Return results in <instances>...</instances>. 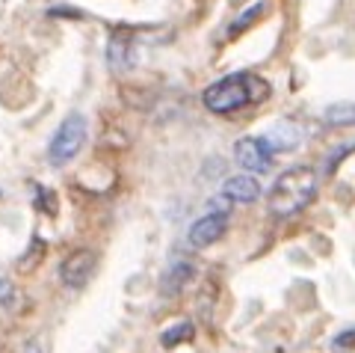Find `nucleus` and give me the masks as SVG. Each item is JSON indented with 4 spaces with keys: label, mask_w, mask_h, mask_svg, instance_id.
Returning <instances> with one entry per match:
<instances>
[{
    "label": "nucleus",
    "mask_w": 355,
    "mask_h": 353,
    "mask_svg": "<svg viewBox=\"0 0 355 353\" xmlns=\"http://www.w3.org/2000/svg\"><path fill=\"white\" fill-rule=\"evenodd\" d=\"M317 187H320V172L314 167H308V163L284 170L272 181V190H270L272 217L287 220V217H296L299 211H305L311 199L317 196Z\"/></svg>",
    "instance_id": "obj_1"
},
{
    "label": "nucleus",
    "mask_w": 355,
    "mask_h": 353,
    "mask_svg": "<svg viewBox=\"0 0 355 353\" xmlns=\"http://www.w3.org/2000/svg\"><path fill=\"white\" fill-rule=\"evenodd\" d=\"M266 92H270V86H266L261 77L237 72V74H228V77H222V81L210 83L202 98H205V107L210 110V113L231 116L243 107L263 101Z\"/></svg>",
    "instance_id": "obj_2"
},
{
    "label": "nucleus",
    "mask_w": 355,
    "mask_h": 353,
    "mask_svg": "<svg viewBox=\"0 0 355 353\" xmlns=\"http://www.w3.org/2000/svg\"><path fill=\"white\" fill-rule=\"evenodd\" d=\"M83 142H86V116H80V113L65 116L57 128V134L51 140V146H48V161L53 167H62V163L77 158V151L83 149Z\"/></svg>",
    "instance_id": "obj_3"
},
{
    "label": "nucleus",
    "mask_w": 355,
    "mask_h": 353,
    "mask_svg": "<svg viewBox=\"0 0 355 353\" xmlns=\"http://www.w3.org/2000/svg\"><path fill=\"white\" fill-rule=\"evenodd\" d=\"M98 270V252L95 249H77L60 264V279L65 288H83Z\"/></svg>",
    "instance_id": "obj_4"
},
{
    "label": "nucleus",
    "mask_w": 355,
    "mask_h": 353,
    "mask_svg": "<svg viewBox=\"0 0 355 353\" xmlns=\"http://www.w3.org/2000/svg\"><path fill=\"white\" fill-rule=\"evenodd\" d=\"M234 158L246 172H263V170H270L272 149H270V142L261 137H243L234 146Z\"/></svg>",
    "instance_id": "obj_5"
},
{
    "label": "nucleus",
    "mask_w": 355,
    "mask_h": 353,
    "mask_svg": "<svg viewBox=\"0 0 355 353\" xmlns=\"http://www.w3.org/2000/svg\"><path fill=\"white\" fill-rule=\"evenodd\" d=\"M225 229H228V214H205L190 226L187 240H190V247H196V249H207L225 235Z\"/></svg>",
    "instance_id": "obj_6"
},
{
    "label": "nucleus",
    "mask_w": 355,
    "mask_h": 353,
    "mask_svg": "<svg viewBox=\"0 0 355 353\" xmlns=\"http://www.w3.org/2000/svg\"><path fill=\"white\" fill-rule=\"evenodd\" d=\"M107 63H110V69L113 72H128L130 65H133V36H130V30H125V27H119V30H113V36L107 39Z\"/></svg>",
    "instance_id": "obj_7"
},
{
    "label": "nucleus",
    "mask_w": 355,
    "mask_h": 353,
    "mask_svg": "<svg viewBox=\"0 0 355 353\" xmlns=\"http://www.w3.org/2000/svg\"><path fill=\"white\" fill-rule=\"evenodd\" d=\"M193 279H196L193 261L175 258L169 268L163 270V277H160V294H163V297H178V294H181Z\"/></svg>",
    "instance_id": "obj_8"
},
{
    "label": "nucleus",
    "mask_w": 355,
    "mask_h": 353,
    "mask_svg": "<svg viewBox=\"0 0 355 353\" xmlns=\"http://www.w3.org/2000/svg\"><path fill=\"white\" fill-rule=\"evenodd\" d=\"M222 196L231 202H243V205H249L254 202L261 196V184L254 175L249 172H243V175H231V179H225V184H222Z\"/></svg>",
    "instance_id": "obj_9"
},
{
    "label": "nucleus",
    "mask_w": 355,
    "mask_h": 353,
    "mask_svg": "<svg viewBox=\"0 0 355 353\" xmlns=\"http://www.w3.org/2000/svg\"><path fill=\"white\" fill-rule=\"evenodd\" d=\"M266 142H270L272 151H291L302 142V128H299L293 119H282V122L270 131V140Z\"/></svg>",
    "instance_id": "obj_10"
},
{
    "label": "nucleus",
    "mask_w": 355,
    "mask_h": 353,
    "mask_svg": "<svg viewBox=\"0 0 355 353\" xmlns=\"http://www.w3.org/2000/svg\"><path fill=\"white\" fill-rule=\"evenodd\" d=\"M323 122L331 128H352L355 125V101H335L323 110Z\"/></svg>",
    "instance_id": "obj_11"
},
{
    "label": "nucleus",
    "mask_w": 355,
    "mask_h": 353,
    "mask_svg": "<svg viewBox=\"0 0 355 353\" xmlns=\"http://www.w3.org/2000/svg\"><path fill=\"white\" fill-rule=\"evenodd\" d=\"M196 338V327L190 321H181V324H172L160 333V345L163 347H178V345H187V341Z\"/></svg>",
    "instance_id": "obj_12"
},
{
    "label": "nucleus",
    "mask_w": 355,
    "mask_h": 353,
    "mask_svg": "<svg viewBox=\"0 0 355 353\" xmlns=\"http://www.w3.org/2000/svg\"><path fill=\"white\" fill-rule=\"evenodd\" d=\"M33 205H36L42 214H48V217L57 214V196H53L44 184H36V190H33Z\"/></svg>",
    "instance_id": "obj_13"
},
{
    "label": "nucleus",
    "mask_w": 355,
    "mask_h": 353,
    "mask_svg": "<svg viewBox=\"0 0 355 353\" xmlns=\"http://www.w3.org/2000/svg\"><path fill=\"white\" fill-rule=\"evenodd\" d=\"M44 256V244L39 238H33V244H30V249L24 252V256H21V261H18V270L21 273H27V270H33L39 264V258Z\"/></svg>",
    "instance_id": "obj_14"
},
{
    "label": "nucleus",
    "mask_w": 355,
    "mask_h": 353,
    "mask_svg": "<svg viewBox=\"0 0 355 353\" xmlns=\"http://www.w3.org/2000/svg\"><path fill=\"white\" fill-rule=\"evenodd\" d=\"M331 347H335L338 353H352L355 350V327L352 329H343L340 336L331 338Z\"/></svg>",
    "instance_id": "obj_15"
},
{
    "label": "nucleus",
    "mask_w": 355,
    "mask_h": 353,
    "mask_svg": "<svg viewBox=\"0 0 355 353\" xmlns=\"http://www.w3.org/2000/svg\"><path fill=\"white\" fill-rule=\"evenodd\" d=\"M261 13H263V6H261V3H258V6H252V9H249V13H243V15L237 18V24H234V27H231V30H228V36H237V33H240L243 27H249V24H252V21H254V18H258Z\"/></svg>",
    "instance_id": "obj_16"
},
{
    "label": "nucleus",
    "mask_w": 355,
    "mask_h": 353,
    "mask_svg": "<svg viewBox=\"0 0 355 353\" xmlns=\"http://www.w3.org/2000/svg\"><path fill=\"white\" fill-rule=\"evenodd\" d=\"M15 300V288H12V282H6V279H0V306L9 309Z\"/></svg>",
    "instance_id": "obj_17"
},
{
    "label": "nucleus",
    "mask_w": 355,
    "mask_h": 353,
    "mask_svg": "<svg viewBox=\"0 0 355 353\" xmlns=\"http://www.w3.org/2000/svg\"><path fill=\"white\" fill-rule=\"evenodd\" d=\"M18 353H44V350H42V341L30 338V341H24V345L18 347Z\"/></svg>",
    "instance_id": "obj_18"
}]
</instances>
